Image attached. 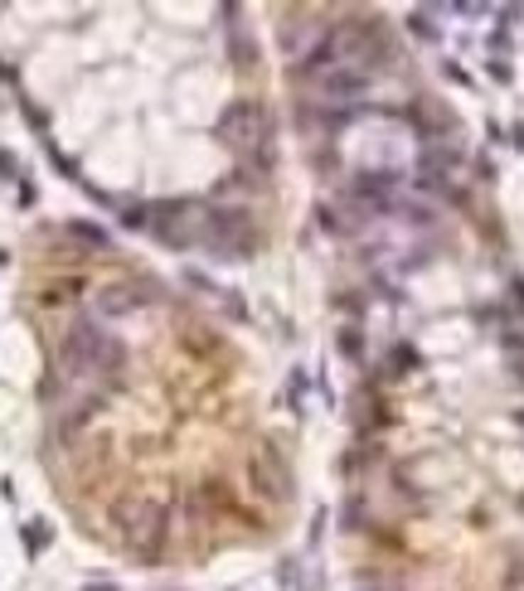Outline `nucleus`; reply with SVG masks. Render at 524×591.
Returning <instances> with one entry per match:
<instances>
[{
	"mask_svg": "<svg viewBox=\"0 0 524 591\" xmlns=\"http://www.w3.org/2000/svg\"><path fill=\"white\" fill-rule=\"evenodd\" d=\"M58 369L68 378H97V374H122L127 369V349L122 340L97 330L92 320H78L63 330L58 340Z\"/></svg>",
	"mask_w": 524,
	"mask_h": 591,
	"instance_id": "obj_1",
	"label": "nucleus"
},
{
	"mask_svg": "<svg viewBox=\"0 0 524 591\" xmlns=\"http://www.w3.org/2000/svg\"><path fill=\"white\" fill-rule=\"evenodd\" d=\"M117 524H122V538H127V548L137 558H146V563L161 558V548H166V509L156 499H127L117 509Z\"/></svg>",
	"mask_w": 524,
	"mask_h": 591,
	"instance_id": "obj_2",
	"label": "nucleus"
},
{
	"mask_svg": "<svg viewBox=\"0 0 524 591\" xmlns=\"http://www.w3.org/2000/svg\"><path fill=\"white\" fill-rule=\"evenodd\" d=\"M219 141L223 146H233V151H252V146H262L267 141V112L248 102V97H238V102H228L219 112Z\"/></svg>",
	"mask_w": 524,
	"mask_h": 591,
	"instance_id": "obj_3",
	"label": "nucleus"
},
{
	"mask_svg": "<svg viewBox=\"0 0 524 591\" xmlns=\"http://www.w3.org/2000/svg\"><path fill=\"white\" fill-rule=\"evenodd\" d=\"M209 242L219 247V257H248L252 252V223L243 214H233V209H223V214H209Z\"/></svg>",
	"mask_w": 524,
	"mask_h": 591,
	"instance_id": "obj_4",
	"label": "nucleus"
},
{
	"mask_svg": "<svg viewBox=\"0 0 524 591\" xmlns=\"http://www.w3.org/2000/svg\"><path fill=\"white\" fill-rule=\"evenodd\" d=\"M398 189V175L393 170H364V175H355V185H350V199H359L364 209H388V194Z\"/></svg>",
	"mask_w": 524,
	"mask_h": 591,
	"instance_id": "obj_5",
	"label": "nucleus"
},
{
	"mask_svg": "<svg viewBox=\"0 0 524 591\" xmlns=\"http://www.w3.org/2000/svg\"><path fill=\"white\" fill-rule=\"evenodd\" d=\"M151 300V286H137V281H117V286H102L97 291V310L102 315H132L137 305Z\"/></svg>",
	"mask_w": 524,
	"mask_h": 591,
	"instance_id": "obj_6",
	"label": "nucleus"
},
{
	"mask_svg": "<svg viewBox=\"0 0 524 591\" xmlns=\"http://www.w3.org/2000/svg\"><path fill=\"white\" fill-rule=\"evenodd\" d=\"M364 87H369V73H364V68H331V73H321V92H326L331 102L359 97Z\"/></svg>",
	"mask_w": 524,
	"mask_h": 591,
	"instance_id": "obj_7",
	"label": "nucleus"
},
{
	"mask_svg": "<svg viewBox=\"0 0 524 591\" xmlns=\"http://www.w3.org/2000/svg\"><path fill=\"white\" fill-rule=\"evenodd\" d=\"M413 34H422V39H437V25H427V15H413Z\"/></svg>",
	"mask_w": 524,
	"mask_h": 591,
	"instance_id": "obj_8",
	"label": "nucleus"
},
{
	"mask_svg": "<svg viewBox=\"0 0 524 591\" xmlns=\"http://www.w3.org/2000/svg\"><path fill=\"white\" fill-rule=\"evenodd\" d=\"M340 349L350 354V359H359V335H355V330H350V335H345V340H340Z\"/></svg>",
	"mask_w": 524,
	"mask_h": 591,
	"instance_id": "obj_9",
	"label": "nucleus"
}]
</instances>
